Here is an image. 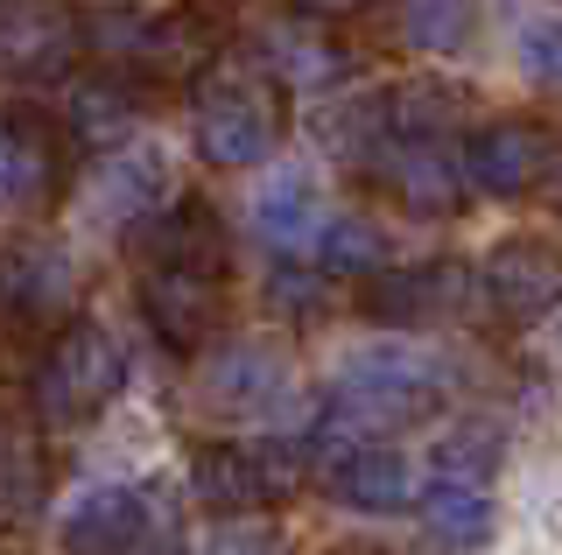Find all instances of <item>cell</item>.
<instances>
[{"mask_svg": "<svg viewBox=\"0 0 562 555\" xmlns=\"http://www.w3.org/2000/svg\"><path fill=\"white\" fill-rule=\"evenodd\" d=\"M64 555H134L148 534V499L134 485H92L64 507Z\"/></svg>", "mask_w": 562, "mask_h": 555, "instance_id": "12", "label": "cell"}, {"mask_svg": "<svg viewBox=\"0 0 562 555\" xmlns=\"http://www.w3.org/2000/svg\"><path fill=\"white\" fill-rule=\"evenodd\" d=\"M324 303V268H281L268 282V309H289V317H316Z\"/></svg>", "mask_w": 562, "mask_h": 555, "instance_id": "28", "label": "cell"}, {"mask_svg": "<svg viewBox=\"0 0 562 555\" xmlns=\"http://www.w3.org/2000/svg\"><path fill=\"white\" fill-rule=\"evenodd\" d=\"M120 380H127L120 338L92 317H70L64 331L43 344V359H35V373H29V408H35L43 429H85L120 394Z\"/></svg>", "mask_w": 562, "mask_h": 555, "instance_id": "2", "label": "cell"}, {"mask_svg": "<svg viewBox=\"0 0 562 555\" xmlns=\"http://www.w3.org/2000/svg\"><path fill=\"white\" fill-rule=\"evenodd\" d=\"M485 303L492 317L506 324H541L562 309V260L541 239H506L499 253L485 260Z\"/></svg>", "mask_w": 562, "mask_h": 555, "instance_id": "8", "label": "cell"}, {"mask_svg": "<svg viewBox=\"0 0 562 555\" xmlns=\"http://www.w3.org/2000/svg\"><path fill=\"white\" fill-rule=\"evenodd\" d=\"M422 534H429V548H443V555L485 548L492 542V499H485V485L436 478L429 492H422Z\"/></svg>", "mask_w": 562, "mask_h": 555, "instance_id": "18", "label": "cell"}, {"mask_svg": "<svg viewBox=\"0 0 562 555\" xmlns=\"http://www.w3.org/2000/svg\"><path fill=\"white\" fill-rule=\"evenodd\" d=\"M520 71L541 84V92H562V22H541L520 36Z\"/></svg>", "mask_w": 562, "mask_h": 555, "instance_id": "27", "label": "cell"}, {"mask_svg": "<svg viewBox=\"0 0 562 555\" xmlns=\"http://www.w3.org/2000/svg\"><path fill=\"white\" fill-rule=\"evenodd\" d=\"M198 387H204V401L218 415H260V408H274L281 387H289V366H281L274 344H225V352L204 359Z\"/></svg>", "mask_w": 562, "mask_h": 555, "instance_id": "14", "label": "cell"}, {"mask_svg": "<svg viewBox=\"0 0 562 555\" xmlns=\"http://www.w3.org/2000/svg\"><path fill=\"white\" fill-rule=\"evenodd\" d=\"M92 212L105 225H127V233H140L148 218L169 212V162L155 148H127L113 155V162L99 169V190H92Z\"/></svg>", "mask_w": 562, "mask_h": 555, "instance_id": "15", "label": "cell"}, {"mask_svg": "<svg viewBox=\"0 0 562 555\" xmlns=\"http://www.w3.org/2000/svg\"><path fill=\"white\" fill-rule=\"evenodd\" d=\"M155 43V14L127 8V0H105V8H85V57L99 71H140Z\"/></svg>", "mask_w": 562, "mask_h": 555, "instance_id": "22", "label": "cell"}, {"mask_svg": "<svg viewBox=\"0 0 562 555\" xmlns=\"http://www.w3.org/2000/svg\"><path fill=\"white\" fill-rule=\"evenodd\" d=\"M394 8H401V36H408L415 49L450 57V49H464V36H471L479 0H394Z\"/></svg>", "mask_w": 562, "mask_h": 555, "instance_id": "25", "label": "cell"}, {"mask_svg": "<svg viewBox=\"0 0 562 555\" xmlns=\"http://www.w3.org/2000/svg\"><path fill=\"white\" fill-rule=\"evenodd\" d=\"M303 478H310L303 437H295V443H281V437H268V443H204L198 457H190V485H198V499L218 520L268 513Z\"/></svg>", "mask_w": 562, "mask_h": 555, "instance_id": "3", "label": "cell"}, {"mask_svg": "<svg viewBox=\"0 0 562 555\" xmlns=\"http://www.w3.org/2000/svg\"><path fill=\"white\" fill-rule=\"evenodd\" d=\"M148 268H190V274H225V218L204 197H176L162 218L140 225Z\"/></svg>", "mask_w": 562, "mask_h": 555, "instance_id": "13", "label": "cell"}, {"mask_svg": "<svg viewBox=\"0 0 562 555\" xmlns=\"http://www.w3.org/2000/svg\"><path fill=\"white\" fill-rule=\"evenodd\" d=\"M295 22L310 29H330V22H351V14H366V0H289Z\"/></svg>", "mask_w": 562, "mask_h": 555, "instance_id": "31", "label": "cell"}, {"mask_svg": "<svg viewBox=\"0 0 562 555\" xmlns=\"http://www.w3.org/2000/svg\"><path fill=\"white\" fill-rule=\"evenodd\" d=\"M85 57V14L64 0H8L0 14V64L8 78H64Z\"/></svg>", "mask_w": 562, "mask_h": 555, "instance_id": "6", "label": "cell"}, {"mask_svg": "<svg viewBox=\"0 0 562 555\" xmlns=\"http://www.w3.org/2000/svg\"><path fill=\"white\" fill-rule=\"evenodd\" d=\"M289 84L268 64H211L198 78V155L211 169H254L268 162L289 127Z\"/></svg>", "mask_w": 562, "mask_h": 555, "instance_id": "1", "label": "cell"}, {"mask_svg": "<svg viewBox=\"0 0 562 555\" xmlns=\"http://www.w3.org/2000/svg\"><path fill=\"white\" fill-rule=\"evenodd\" d=\"M57 190H64L57 127L43 113L14 106L0 127V197H8V212H43V204H57Z\"/></svg>", "mask_w": 562, "mask_h": 555, "instance_id": "7", "label": "cell"}, {"mask_svg": "<svg viewBox=\"0 0 562 555\" xmlns=\"http://www.w3.org/2000/svg\"><path fill=\"white\" fill-rule=\"evenodd\" d=\"M260 64H268L281 84H338L345 78V57L330 43H316L310 22H295V14H289V29H274V36L260 43Z\"/></svg>", "mask_w": 562, "mask_h": 555, "instance_id": "23", "label": "cell"}, {"mask_svg": "<svg viewBox=\"0 0 562 555\" xmlns=\"http://www.w3.org/2000/svg\"><path fill=\"white\" fill-rule=\"evenodd\" d=\"M549 169V134L527 127V120H492L464 141V177L485 197H527Z\"/></svg>", "mask_w": 562, "mask_h": 555, "instance_id": "10", "label": "cell"}, {"mask_svg": "<svg viewBox=\"0 0 562 555\" xmlns=\"http://www.w3.org/2000/svg\"><path fill=\"white\" fill-rule=\"evenodd\" d=\"M373 169H380L386 197L408 218H450L464 204V183H471L464 162H450L443 141H394V148L373 155Z\"/></svg>", "mask_w": 562, "mask_h": 555, "instance_id": "9", "label": "cell"}, {"mask_svg": "<svg viewBox=\"0 0 562 555\" xmlns=\"http://www.w3.org/2000/svg\"><path fill=\"white\" fill-rule=\"evenodd\" d=\"M330 492L359 513H401L415 499V464L386 443H366L359 457H345L338 472H330Z\"/></svg>", "mask_w": 562, "mask_h": 555, "instance_id": "21", "label": "cell"}, {"mask_svg": "<svg viewBox=\"0 0 562 555\" xmlns=\"http://www.w3.org/2000/svg\"><path fill=\"white\" fill-rule=\"evenodd\" d=\"M140 120V84L127 71H92V78H78L70 84V106H64V127L78 134L85 148H105V141H120Z\"/></svg>", "mask_w": 562, "mask_h": 555, "instance_id": "20", "label": "cell"}, {"mask_svg": "<svg viewBox=\"0 0 562 555\" xmlns=\"http://www.w3.org/2000/svg\"><path fill=\"white\" fill-rule=\"evenodd\" d=\"M330 401L366 429L422 422V415L443 401V373L422 352H408V344H366V352H351L345 366L330 373Z\"/></svg>", "mask_w": 562, "mask_h": 555, "instance_id": "4", "label": "cell"}, {"mask_svg": "<svg viewBox=\"0 0 562 555\" xmlns=\"http://www.w3.org/2000/svg\"><path fill=\"white\" fill-rule=\"evenodd\" d=\"M35 507H43V457H35L29 437H8V520L29 528Z\"/></svg>", "mask_w": 562, "mask_h": 555, "instance_id": "26", "label": "cell"}, {"mask_svg": "<svg viewBox=\"0 0 562 555\" xmlns=\"http://www.w3.org/2000/svg\"><path fill=\"white\" fill-rule=\"evenodd\" d=\"M70 303H78V260H70L64 247L14 253V268H8V309H14V324L70 317Z\"/></svg>", "mask_w": 562, "mask_h": 555, "instance_id": "17", "label": "cell"}, {"mask_svg": "<svg viewBox=\"0 0 562 555\" xmlns=\"http://www.w3.org/2000/svg\"><path fill=\"white\" fill-rule=\"evenodd\" d=\"M485 464H492V437H485V429L443 437V450H436V478H471V485H479Z\"/></svg>", "mask_w": 562, "mask_h": 555, "instance_id": "29", "label": "cell"}, {"mask_svg": "<svg viewBox=\"0 0 562 555\" xmlns=\"http://www.w3.org/2000/svg\"><path fill=\"white\" fill-rule=\"evenodd\" d=\"M211 555H281V534H268V528H225L218 542H211Z\"/></svg>", "mask_w": 562, "mask_h": 555, "instance_id": "30", "label": "cell"}, {"mask_svg": "<svg viewBox=\"0 0 562 555\" xmlns=\"http://www.w3.org/2000/svg\"><path fill=\"white\" fill-rule=\"evenodd\" d=\"M380 260H386V239H380V225H373V218L330 212L324 239H316V268H324V274H366V282H373Z\"/></svg>", "mask_w": 562, "mask_h": 555, "instance_id": "24", "label": "cell"}, {"mask_svg": "<svg viewBox=\"0 0 562 555\" xmlns=\"http://www.w3.org/2000/svg\"><path fill=\"white\" fill-rule=\"evenodd\" d=\"M457 303H464V268H457V260L386 268L359 296V309L380 317V324H436V317H457Z\"/></svg>", "mask_w": 562, "mask_h": 555, "instance_id": "11", "label": "cell"}, {"mask_svg": "<svg viewBox=\"0 0 562 555\" xmlns=\"http://www.w3.org/2000/svg\"><path fill=\"white\" fill-rule=\"evenodd\" d=\"M225 274H190V268H148L140 282V317L148 331L162 338V352H183L198 359L225 324Z\"/></svg>", "mask_w": 562, "mask_h": 555, "instance_id": "5", "label": "cell"}, {"mask_svg": "<svg viewBox=\"0 0 562 555\" xmlns=\"http://www.w3.org/2000/svg\"><path fill=\"white\" fill-rule=\"evenodd\" d=\"M324 225H330V212L310 177H274L254 190V233L268 239V253H316Z\"/></svg>", "mask_w": 562, "mask_h": 555, "instance_id": "16", "label": "cell"}, {"mask_svg": "<svg viewBox=\"0 0 562 555\" xmlns=\"http://www.w3.org/2000/svg\"><path fill=\"white\" fill-rule=\"evenodd\" d=\"M380 106H386V134H394V141H443L450 127H464L471 92L450 84V78H408V84H394Z\"/></svg>", "mask_w": 562, "mask_h": 555, "instance_id": "19", "label": "cell"}, {"mask_svg": "<svg viewBox=\"0 0 562 555\" xmlns=\"http://www.w3.org/2000/svg\"><path fill=\"white\" fill-rule=\"evenodd\" d=\"M140 555H183V548H176V542H162V548H140Z\"/></svg>", "mask_w": 562, "mask_h": 555, "instance_id": "32", "label": "cell"}]
</instances>
